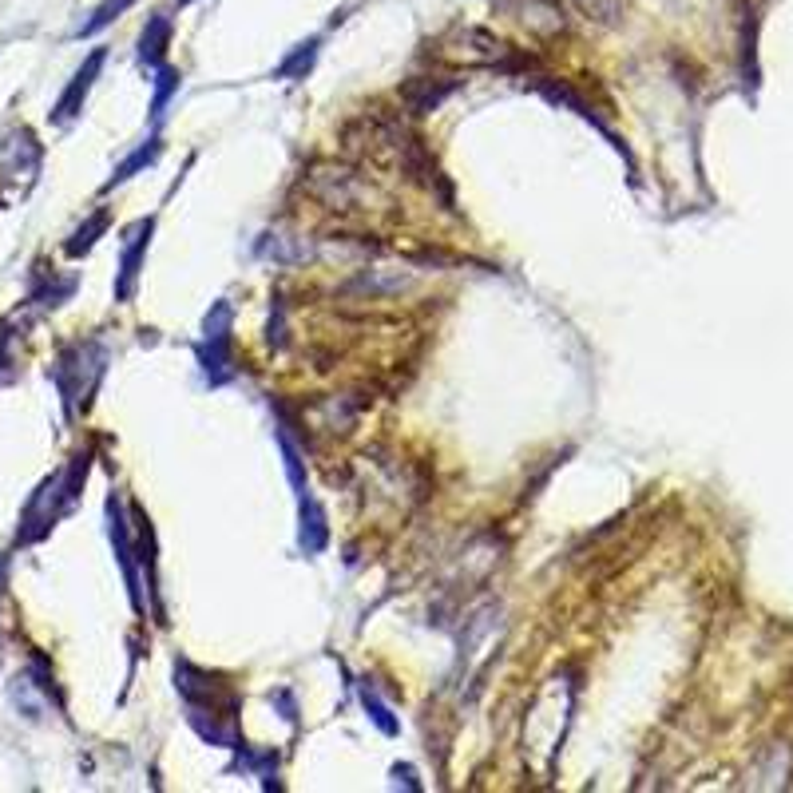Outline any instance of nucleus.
<instances>
[{
	"instance_id": "1",
	"label": "nucleus",
	"mask_w": 793,
	"mask_h": 793,
	"mask_svg": "<svg viewBox=\"0 0 793 793\" xmlns=\"http://www.w3.org/2000/svg\"><path fill=\"white\" fill-rule=\"evenodd\" d=\"M433 52L449 64H464V68H512L516 64V52L484 28H456L437 40Z\"/></svg>"
},
{
	"instance_id": "2",
	"label": "nucleus",
	"mask_w": 793,
	"mask_h": 793,
	"mask_svg": "<svg viewBox=\"0 0 793 793\" xmlns=\"http://www.w3.org/2000/svg\"><path fill=\"white\" fill-rule=\"evenodd\" d=\"M310 195L318 199V203H326V207H334V211H353L365 195H369V183L361 179V175H353V171H341V167H326L318 179H314V187H310Z\"/></svg>"
},
{
	"instance_id": "3",
	"label": "nucleus",
	"mask_w": 793,
	"mask_h": 793,
	"mask_svg": "<svg viewBox=\"0 0 793 793\" xmlns=\"http://www.w3.org/2000/svg\"><path fill=\"white\" fill-rule=\"evenodd\" d=\"M500 8L516 12V20L532 36H540V40H552V36H560L567 28V16L560 0H500Z\"/></svg>"
},
{
	"instance_id": "4",
	"label": "nucleus",
	"mask_w": 793,
	"mask_h": 793,
	"mask_svg": "<svg viewBox=\"0 0 793 793\" xmlns=\"http://www.w3.org/2000/svg\"><path fill=\"white\" fill-rule=\"evenodd\" d=\"M104 48H96L88 60H84V68L72 76V84H68V92L60 96V104H56V112H52V119L56 123H68L72 115H80V108H84V100H88V92H92V84H96V76H100V68H104Z\"/></svg>"
},
{
	"instance_id": "5",
	"label": "nucleus",
	"mask_w": 793,
	"mask_h": 793,
	"mask_svg": "<svg viewBox=\"0 0 793 793\" xmlns=\"http://www.w3.org/2000/svg\"><path fill=\"white\" fill-rule=\"evenodd\" d=\"M147 238H151V219H143L139 227L131 230V242L123 246V262H119V282H115V298H119V302H127V298H131V290H135V278H139V262H143Z\"/></svg>"
},
{
	"instance_id": "6",
	"label": "nucleus",
	"mask_w": 793,
	"mask_h": 793,
	"mask_svg": "<svg viewBox=\"0 0 793 793\" xmlns=\"http://www.w3.org/2000/svg\"><path fill=\"white\" fill-rule=\"evenodd\" d=\"M167 44H171V20H167L163 12H155V16L147 20L143 36H139V60L151 64V68H159L163 56H167Z\"/></svg>"
},
{
	"instance_id": "7",
	"label": "nucleus",
	"mask_w": 793,
	"mask_h": 793,
	"mask_svg": "<svg viewBox=\"0 0 793 793\" xmlns=\"http://www.w3.org/2000/svg\"><path fill=\"white\" fill-rule=\"evenodd\" d=\"M453 92V84H433V80H413L409 88H405V100H409V108L417 115L433 112L445 96Z\"/></svg>"
},
{
	"instance_id": "8",
	"label": "nucleus",
	"mask_w": 793,
	"mask_h": 793,
	"mask_svg": "<svg viewBox=\"0 0 793 793\" xmlns=\"http://www.w3.org/2000/svg\"><path fill=\"white\" fill-rule=\"evenodd\" d=\"M104 230H108V215H96L88 227H80L72 238H68V246H64V250H68L72 258H80V254H88V250L96 246V238H100Z\"/></svg>"
},
{
	"instance_id": "9",
	"label": "nucleus",
	"mask_w": 793,
	"mask_h": 793,
	"mask_svg": "<svg viewBox=\"0 0 793 793\" xmlns=\"http://www.w3.org/2000/svg\"><path fill=\"white\" fill-rule=\"evenodd\" d=\"M155 155H159V143H155V139H151V143H143V147H139V151H135V155H131L127 163H119V167H115V175H112V179H108V191H112L115 183H123V179H131V175H135L139 167H147V163H155Z\"/></svg>"
},
{
	"instance_id": "10",
	"label": "nucleus",
	"mask_w": 793,
	"mask_h": 793,
	"mask_svg": "<svg viewBox=\"0 0 793 793\" xmlns=\"http://www.w3.org/2000/svg\"><path fill=\"white\" fill-rule=\"evenodd\" d=\"M131 4H135V0H104V4L92 12V20H84V28H80L76 36H92V32H100L104 24H112L115 16H119V12H127Z\"/></svg>"
},
{
	"instance_id": "11",
	"label": "nucleus",
	"mask_w": 793,
	"mask_h": 793,
	"mask_svg": "<svg viewBox=\"0 0 793 793\" xmlns=\"http://www.w3.org/2000/svg\"><path fill=\"white\" fill-rule=\"evenodd\" d=\"M314 56H318V40H306V44H298V52L278 68V76H302V72H310V64H314Z\"/></svg>"
},
{
	"instance_id": "12",
	"label": "nucleus",
	"mask_w": 793,
	"mask_h": 793,
	"mask_svg": "<svg viewBox=\"0 0 793 793\" xmlns=\"http://www.w3.org/2000/svg\"><path fill=\"white\" fill-rule=\"evenodd\" d=\"M179 80H183V76H179L175 68H159V88H155V108H151V112H155V115H163V108H167V100H171V92L179 88Z\"/></svg>"
},
{
	"instance_id": "13",
	"label": "nucleus",
	"mask_w": 793,
	"mask_h": 793,
	"mask_svg": "<svg viewBox=\"0 0 793 793\" xmlns=\"http://www.w3.org/2000/svg\"><path fill=\"white\" fill-rule=\"evenodd\" d=\"M175 4H191V0H175Z\"/></svg>"
}]
</instances>
